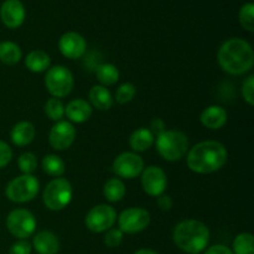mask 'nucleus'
I'll return each instance as SVG.
<instances>
[{"mask_svg": "<svg viewBox=\"0 0 254 254\" xmlns=\"http://www.w3.org/2000/svg\"><path fill=\"white\" fill-rule=\"evenodd\" d=\"M227 149L216 140H205L196 144L188 154V166L196 174H212L227 163Z\"/></svg>", "mask_w": 254, "mask_h": 254, "instance_id": "f257e3e1", "label": "nucleus"}, {"mask_svg": "<svg viewBox=\"0 0 254 254\" xmlns=\"http://www.w3.org/2000/svg\"><path fill=\"white\" fill-rule=\"evenodd\" d=\"M218 64L221 68L230 74L240 76L253 67V49L246 40L235 37L221 45L218 50Z\"/></svg>", "mask_w": 254, "mask_h": 254, "instance_id": "f03ea898", "label": "nucleus"}, {"mask_svg": "<svg viewBox=\"0 0 254 254\" xmlns=\"http://www.w3.org/2000/svg\"><path fill=\"white\" fill-rule=\"evenodd\" d=\"M175 245L188 254H198L210 242V230L201 221L185 220L174 228Z\"/></svg>", "mask_w": 254, "mask_h": 254, "instance_id": "7ed1b4c3", "label": "nucleus"}, {"mask_svg": "<svg viewBox=\"0 0 254 254\" xmlns=\"http://www.w3.org/2000/svg\"><path fill=\"white\" fill-rule=\"evenodd\" d=\"M156 150L159 155L168 161H178L189 150V139L180 130H165L156 136Z\"/></svg>", "mask_w": 254, "mask_h": 254, "instance_id": "20e7f679", "label": "nucleus"}, {"mask_svg": "<svg viewBox=\"0 0 254 254\" xmlns=\"http://www.w3.org/2000/svg\"><path fill=\"white\" fill-rule=\"evenodd\" d=\"M73 190L68 180L56 178L47 184L42 193L44 205L51 211H61L71 202Z\"/></svg>", "mask_w": 254, "mask_h": 254, "instance_id": "39448f33", "label": "nucleus"}, {"mask_svg": "<svg viewBox=\"0 0 254 254\" xmlns=\"http://www.w3.org/2000/svg\"><path fill=\"white\" fill-rule=\"evenodd\" d=\"M40 190V183L34 175H22L12 179L5 189V195L11 202L25 203L34 200Z\"/></svg>", "mask_w": 254, "mask_h": 254, "instance_id": "423d86ee", "label": "nucleus"}, {"mask_svg": "<svg viewBox=\"0 0 254 254\" xmlns=\"http://www.w3.org/2000/svg\"><path fill=\"white\" fill-rule=\"evenodd\" d=\"M73 74L67 67L54 66L47 69L45 76V86L55 98L68 96L73 88Z\"/></svg>", "mask_w": 254, "mask_h": 254, "instance_id": "0eeeda50", "label": "nucleus"}, {"mask_svg": "<svg viewBox=\"0 0 254 254\" xmlns=\"http://www.w3.org/2000/svg\"><path fill=\"white\" fill-rule=\"evenodd\" d=\"M36 218L25 208L12 210L6 217V228L10 235L19 240H26L27 237L34 235L36 230Z\"/></svg>", "mask_w": 254, "mask_h": 254, "instance_id": "6e6552de", "label": "nucleus"}, {"mask_svg": "<svg viewBox=\"0 0 254 254\" xmlns=\"http://www.w3.org/2000/svg\"><path fill=\"white\" fill-rule=\"evenodd\" d=\"M117 217H118L117 211L112 206L102 203V205H97L89 210L84 223H86L87 228L92 232L102 233L107 232L113 227Z\"/></svg>", "mask_w": 254, "mask_h": 254, "instance_id": "1a4fd4ad", "label": "nucleus"}, {"mask_svg": "<svg viewBox=\"0 0 254 254\" xmlns=\"http://www.w3.org/2000/svg\"><path fill=\"white\" fill-rule=\"evenodd\" d=\"M119 230L126 233H139L150 223V213L140 207H129L119 215Z\"/></svg>", "mask_w": 254, "mask_h": 254, "instance_id": "9d476101", "label": "nucleus"}, {"mask_svg": "<svg viewBox=\"0 0 254 254\" xmlns=\"http://www.w3.org/2000/svg\"><path fill=\"white\" fill-rule=\"evenodd\" d=\"M112 170L116 175L123 179H134L141 175L144 170V161L136 153L126 151L114 159Z\"/></svg>", "mask_w": 254, "mask_h": 254, "instance_id": "9b49d317", "label": "nucleus"}, {"mask_svg": "<svg viewBox=\"0 0 254 254\" xmlns=\"http://www.w3.org/2000/svg\"><path fill=\"white\" fill-rule=\"evenodd\" d=\"M168 178L165 171L159 166H148L141 173V188L149 196L158 197L165 192Z\"/></svg>", "mask_w": 254, "mask_h": 254, "instance_id": "f8f14e48", "label": "nucleus"}, {"mask_svg": "<svg viewBox=\"0 0 254 254\" xmlns=\"http://www.w3.org/2000/svg\"><path fill=\"white\" fill-rule=\"evenodd\" d=\"M76 139V129L69 122L60 121L52 126L49 134V143L55 150H66Z\"/></svg>", "mask_w": 254, "mask_h": 254, "instance_id": "ddd939ff", "label": "nucleus"}, {"mask_svg": "<svg viewBox=\"0 0 254 254\" xmlns=\"http://www.w3.org/2000/svg\"><path fill=\"white\" fill-rule=\"evenodd\" d=\"M59 49L64 57L69 60H76L84 55L87 42L84 37L78 32L68 31L60 37Z\"/></svg>", "mask_w": 254, "mask_h": 254, "instance_id": "4468645a", "label": "nucleus"}, {"mask_svg": "<svg viewBox=\"0 0 254 254\" xmlns=\"http://www.w3.org/2000/svg\"><path fill=\"white\" fill-rule=\"evenodd\" d=\"M0 19L9 29H17L25 20V6L20 0H5L0 7Z\"/></svg>", "mask_w": 254, "mask_h": 254, "instance_id": "2eb2a0df", "label": "nucleus"}, {"mask_svg": "<svg viewBox=\"0 0 254 254\" xmlns=\"http://www.w3.org/2000/svg\"><path fill=\"white\" fill-rule=\"evenodd\" d=\"M227 112L221 106H210L202 111L200 116L201 124L205 128L217 130L221 129L226 123H227Z\"/></svg>", "mask_w": 254, "mask_h": 254, "instance_id": "dca6fc26", "label": "nucleus"}, {"mask_svg": "<svg viewBox=\"0 0 254 254\" xmlns=\"http://www.w3.org/2000/svg\"><path fill=\"white\" fill-rule=\"evenodd\" d=\"M92 108L91 104L87 101L81 98L73 99L64 107V114L68 118V121L73 123H84L92 117Z\"/></svg>", "mask_w": 254, "mask_h": 254, "instance_id": "f3484780", "label": "nucleus"}, {"mask_svg": "<svg viewBox=\"0 0 254 254\" xmlns=\"http://www.w3.org/2000/svg\"><path fill=\"white\" fill-rule=\"evenodd\" d=\"M31 246L39 254H57L60 251V240L50 231H41L34 236Z\"/></svg>", "mask_w": 254, "mask_h": 254, "instance_id": "a211bd4d", "label": "nucleus"}, {"mask_svg": "<svg viewBox=\"0 0 254 254\" xmlns=\"http://www.w3.org/2000/svg\"><path fill=\"white\" fill-rule=\"evenodd\" d=\"M35 135H36V129H35L34 124L26 121L15 124L10 133L11 141L17 146L29 145L35 139Z\"/></svg>", "mask_w": 254, "mask_h": 254, "instance_id": "6ab92c4d", "label": "nucleus"}, {"mask_svg": "<svg viewBox=\"0 0 254 254\" xmlns=\"http://www.w3.org/2000/svg\"><path fill=\"white\" fill-rule=\"evenodd\" d=\"M155 143V136L148 128H139L131 133L129 138V145L134 151H145L153 146Z\"/></svg>", "mask_w": 254, "mask_h": 254, "instance_id": "aec40b11", "label": "nucleus"}, {"mask_svg": "<svg viewBox=\"0 0 254 254\" xmlns=\"http://www.w3.org/2000/svg\"><path fill=\"white\" fill-rule=\"evenodd\" d=\"M91 106L98 111H108L113 106V97L104 86H93L89 91Z\"/></svg>", "mask_w": 254, "mask_h": 254, "instance_id": "412c9836", "label": "nucleus"}, {"mask_svg": "<svg viewBox=\"0 0 254 254\" xmlns=\"http://www.w3.org/2000/svg\"><path fill=\"white\" fill-rule=\"evenodd\" d=\"M50 64H51V59H50L49 54L41 51V50H34L25 59V66L34 73H40V72L49 69Z\"/></svg>", "mask_w": 254, "mask_h": 254, "instance_id": "4be33fe9", "label": "nucleus"}, {"mask_svg": "<svg viewBox=\"0 0 254 254\" xmlns=\"http://www.w3.org/2000/svg\"><path fill=\"white\" fill-rule=\"evenodd\" d=\"M21 49L12 41L0 42V61L7 66L16 64L21 60Z\"/></svg>", "mask_w": 254, "mask_h": 254, "instance_id": "5701e85b", "label": "nucleus"}, {"mask_svg": "<svg viewBox=\"0 0 254 254\" xmlns=\"http://www.w3.org/2000/svg\"><path fill=\"white\" fill-rule=\"evenodd\" d=\"M126 185L123 181L117 178H112L107 180L103 188V195L109 202H119L126 196Z\"/></svg>", "mask_w": 254, "mask_h": 254, "instance_id": "b1692460", "label": "nucleus"}, {"mask_svg": "<svg viewBox=\"0 0 254 254\" xmlns=\"http://www.w3.org/2000/svg\"><path fill=\"white\" fill-rule=\"evenodd\" d=\"M96 76L102 86H113L119 79V71L114 64H102L96 68Z\"/></svg>", "mask_w": 254, "mask_h": 254, "instance_id": "393cba45", "label": "nucleus"}, {"mask_svg": "<svg viewBox=\"0 0 254 254\" xmlns=\"http://www.w3.org/2000/svg\"><path fill=\"white\" fill-rule=\"evenodd\" d=\"M42 170L47 175L60 178L66 171V165H64V161L60 156L55 155V154H49V155L44 156V159H42Z\"/></svg>", "mask_w": 254, "mask_h": 254, "instance_id": "a878e982", "label": "nucleus"}, {"mask_svg": "<svg viewBox=\"0 0 254 254\" xmlns=\"http://www.w3.org/2000/svg\"><path fill=\"white\" fill-rule=\"evenodd\" d=\"M233 254H254L253 236L251 233H241L235 238Z\"/></svg>", "mask_w": 254, "mask_h": 254, "instance_id": "bb28decb", "label": "nucleus"}, {"mask_svg": "<svg viewBox=\"0 0 254 254\" xmlns=\"http://www.w3.org/2000/svg\"><path fill=\"white\" fill-rule=\"evenodd\" d=\"M45 113L51 121L60 122L64 117V104L60 98H50L45 104Z\"/></svg>", "mask_w": 254, "mask_h": 254, "instance_id": "cd10ccee", "label": "nucleus"}, {"mask_svg": "<svg viewBox=\"0 0 254 254\" xmlns=\"http://www.w3.org/2000/svg\"><path fill=\"white\" fill-rule=\"evenodd\" d=\"M238 19L243 29L250 32L254 31V5L252 2H247L241 7Z\"/></svg>", "mask_w": 254, "mask_h": 254, "instance_id": "c85d7f7f", "label": "nucleus"}, {"mask_svg": "<svg viewBox=\"0 0 254 254\" xmlns=\"http://www.w3.org/2000/svg\"><path fill=\"white\" fill-rule=\"evenodd\" d=\"M17 166H19L20 171L22 174H26V175H31L37 168V159L36 156L32 153H22L21 155L17 159Z\"/></svg>", "mask_w": 254, "mask_h": 254, "instance_id": "c756f323", "label": "nucleus"}, {"mask_svg": "<svg viewBox=\"0 0 254 254\" xmlns=\"http://www.w3.org/2000/svg\"><path fill=\"white\" fill-rule=\"evenodd\" d=\"M136 93L135 86L133 83H123L116 92V101L118 102L119 104H126L129 103L130 101H133L134 96Z\"/></svg>", "mask_w": 254, "mask_h": 254, "instance_id": "7c9ffc66", "label": "nucleus"}, {"mask_svg": "<svg viewBox=\"0 0 254 254\" xmlns=\"http://www.w3.org/2000/svg\"><path fill=\"white\" fill-rule=\"evenodd\" d=\"M123 241V232L119 228H111L107 231L106 236H104V243L107 247L116 248Z\"/></svg>", "mask_w": 254, "mask_h": 254, "instance_id": "2f4dec72", "label": "nucleus"}, {"mask_svg": "<svg viewBox=\"0 0 254 254\" xmlns=\"http://www.w3.org/2000/svg\"><path fill=\"white\" fill-rule=\"evenodd\" d=\"M242 94L245 101L247 102L250 106L254 104V76L251 74L246 78V81L243 82L242 86Z\"/></svg>", "mask_w": 254, "mask_h": 254, "instance_id": "473e14b6", "label": "nucleus"}, {"mask_svg": "<svg viewBox=\"0 0 254 254\" xmlns=\"http://www.w3.org/2000/svg\"><path fill=\"white\" fill-rule=\"evenodd\" d=\"M32 246L26 240H19L10 247L9 254H31Z\"/></svg>", "mask_w": 254, "mask_h": 254, "instance_id": "72a5a7b5", "label": "nucleus"}, {"mask_svg": "<svg viewBox=\"0 0 254 254\" xmlns=\"http://www.w3.org/2000/svg\"><path fill=\"white\" fill-rule=\"evenodd\" d=\"M12 159V150L5 141L0 140V169L5 168Z\"/></svg>", "mask_w": 254, "mask_h": 254, "instance_id": "f704fd0d", "label": "nucleus"}, {"mask_svg": "<svg viewBox=\"0 0 254 254\" xmlns=\"http://www.w3.org/2000/svg\"><path fill=\"white\" fill-rule=\"evenodd\" d=\"M165 123H164L163 121H161L160 118H155L151 121V124H150V131L154 134V136H158L160 135L163 131H165Z\"/></svg>", "mask_w": 254, "mask_h": 254, "instance_id": "c9c22d12", "label": "nucleus"}, {"mask_svg": "<svg viewBox=\"0 0 254 254\" xmlns=\"http://www.w3.org/2000/svg\"><path fill=\"white\" fill-rule=\"evenodd\" d=\"M158 205L160 207V210L169 211L173 207V200H171V197L169 195L163 193V195L158 196Z\"/></svg>", "mask_w": 254, "mask_h": 254, "instance_id": "e433bc0d", "label": "nucleus"}, {"mask_svg": "<svg viewBox=\"0 0 254 254\" xmlns=\"http://www.w3.org/2000/svg\"><path fill=\"white\" fill-rule=\"evenodd\" d=\"M205 254H233V252L230 250V248L226 247V246L215 245L212 246V247L207 248Z\"/></svg>", "mask_w": 254, "mask_h": 254, "instance_id": "4c0bfd02", "label": "nucleus"}, {"mask_svg": "<svg viewBox=\"0 0 254 254\" xmlns=\"http://www.w3.org/2000/svg\"><path fill=\"white\" fill-rule=\"evenodd\" d=\"M134 254H159V253L153 250H149V248H141V250H138Z\"/></svg>", "mask_w": 254, "mask_h": 254, "instance_id": "58836bf2", "label": "nucleus"}]
</instances>
